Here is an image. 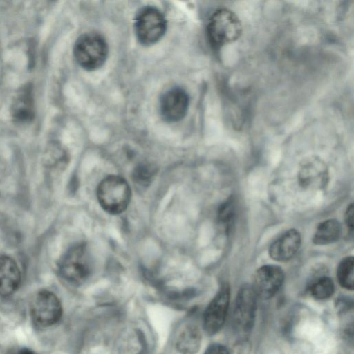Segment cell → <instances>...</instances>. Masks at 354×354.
<instances>
[{"label":"cell","mask_w":354,"mask_h":354,"mask_svg":"<svg viewBox=\"0 0 354 354\" xmlns=\"http://www.w3.org/2000/svg\"><path fill=\"white\" fill-rule=\"evenodd\" d=\"M242 30L239 17L232 10L221 8L211 15L207 25V37L212 48L220 49L239 39Z\"/></svg>","instance_id":"obj_1"},{"label":"cell","mask_w":354,"mask_h":354,"mask_svg":"<svg viewBox=\"0 0 354 354\" xmlns=\"http://www.w3.org/2000/svg\"><path fill=\"white\" fill-rule=\"evenodd\" d=\"M109 53L106 39L96 32H87L80 36L73 47L77 63L86 71H95L105 63Z\"/></svg>","instance_id":"obj_2"},{"label":"cell","mask_w":354,"mask_h":354,"mask_svg":"<svg viewBox=\"0 0 354 354\" xmlns=\"http://www.w3.org/2000/svg\"><path fill=\"white\" fill-rule=\"evenodd\" d=\"M97 198L105 212L119 214L125 211L129 204L131 189L125 179L119 176L110 175L99 184Z\"/></svg>","instance_id":"obj_3"},{"label":"cell","mask_w":354,"mask_h":354,"mask_svg":"<svg viewBox=\"0 0 354 354\" xmlns=\"http://www.w3.org/2000/svg\"><path fill=\"white\" fill-rule=\"evenodd\" d=\"M91 270V257L84 243L72 246L59 263V272L62 277L73 284L85 281L90 276Z\"/></svg>","instance_id":"obj_4"},{"label":"cell","mask_w":354,"mask_h":354,"mask_svg":"<svg viewBox=\"0 0 354 354\" xmlns=\"http://www.w3.org/2000/svg\"><path fill=\"white\" fill-rule=\"evenodd\" d=\"M134 28L138 41L142 45L150 46L157 43L164 36L167 21L158 8L145 6L137 12Z\"/></svg>","instance_id":"obj_5"},{"label":"cell","mask_w":354,"mask_h":354,"mask_svg":"<svg viewBox=\"0 0 354 354\" xmlns=\"http://www.w3.org/2000/svg\"><path fill=\"white\" fill-rule=\"evenodd\" d=\"M257 296L251 286H243L237 293L232 314L234 328L245 335L252 329L256 313Z\"/></svg>","instance_id":"obj_6"},{"label":"cell","mask_w":354,"mask_h":354,"mask_svg":"<svg viewBox=\"0 0 354 354\" xmlns=\"http://www.w3.org/2000/svg\"><path fill=\"white\" fill-rule=\"evenodd\" d=\"M30 313L35 324L47 327L59 320L62 308L60 301L53 292L43 290L34 297L31 303Z\"/></svg>","instance_id":"obj_7"},{"label":"cell","mask_w":354,"mask_h":354,"mask_svg":"<svg viewBox=\"0 0 354 354\" xmlns=\"http://www.w3.org/2000/svg\"><path fill=\"white\" fill-rule=\"evenodd\" d=\"M230 290L223 286L210 301L203 314V328L209 335H214L223 327L229 307Z\"/></svg>","instance_id":"obj_8"},{"label":"cell","mask_w":354,"mask_h":354,"mask_svg":"<svg viewBox=\"0 0 354 354\" xmlns=\"http://www.w3.org/2000/svg\"><path fill=\"white\" fill-rule=\"evenodd\" d=\"M283 279L284 274L279 266L266 265L257 270L251 286L257 297L268 299L278 292Z\"/></svg>","instance_id":"obj_9"},{"label":"cell","mask_w":354,"mask_h":354,"mask_svg":"<svg viewBox=\"0 0 354 354\" xmlns=\"http://www.w3.org/2000/svg\"><path fill=\"white\" fill-rule=\"evenodd\" d=\"M189 104V97L186 91L178 86L172 87L160 98L161 115L168 122H178L186 115Z\"/></svg>","instance_id":"obj_10"},{"label":"cell","mask_w":354,"mask_h":354,"mask_svg":"<svg viewBox=\"0 0 354 354\" xmlns=\"http://www.w3.org/2000/svg\"><path fill=\"white\" fill-rule=\"evenodd\" d=\"M301 244L299 232L291 229L279 236L270 246V257L277 261H287L297 253Z\"/></svg>","instance_id":"obj_11"},{"label":"cell","mask_w":354,"mask_h":354,"mask_svg":"<svg viewBox=\"0 0 354 354\" xmlns=\"http://www.w3.org/2000/svg\"><path fill=\"white\" fill-rule=\"evenodd\" d=\"M21 279L15 261L6 255L0 256V295L8 296L19 288Z\"/></svg>","instance_id":"obj_12"},{"label":"cell","mask_w":354,"mask_h":354,"mask_svg":"<svg viewBox=\"0 0 354 354\" xmlns=\"http://www.w3.org/2000/svg\"><path fill=\"white\" fill-rule=\"evenodd\" d=\"M326 175V168L322 161L313 158L308 159L303 165L299 180L305 186H319L324 183Z\"/></svg>","instance_id":"obj_13"},{"label":"cell","mask_w":354,"mask_h":354,"mask_svg":"<svg viewBox=\"0 0 354 354\" xmlns=\"http://www.w3.org/2000/svg\"><path fill=\"white\" fill-rule=\"evenodd\" d=\"M11 113L15 121L19 124L31 122L34 118L32 97L30 90L22 89L12 106Z\"/></svg>","instance_id":"obj_14"},{"label":"cell","mask_w":354,"mask_h":354,"mask_svg":"<svg viewBox=\"0 0 354 354\" xmlns=\"http://www.w3.org/2000/svg\"><path fill=\"white\" fill-rule=\"evenodd\" d=\"M201 342V334L198 328L193 324L185 326L178 335L176 347L181 354H195L198 352Z\"/></svg>","instance_id":"obj_15"},{"label":"cell","mask_w":354,"mask_h":354,"mask_svg":"<svg viewBox=\"0 0 354 354\" xmlns=\"http://www.w3.org/2000/svg\"><path fill=\"white\" fill-rule=\"evenodd\" d=\"M342 232L341 225L335 219H328L321 223L313 236L316 245H327L339 239Z\"/></svg>","instance_id":"obj_16"},{"label":"cell","mask_w":354,"mask_h":354,"mask_svg":"<svg viewBox=\"0 0 354 354\" xmlns=\"http://www.w3.org/2000/svg\"><path fill=\"white\" fill-rule=\"evenodd\" d=\"M337 277L339 284L348 290L353 289L354 259L353 257L344 258L339 264Z\"/></svg>","instance_id":"obj_17"},{"label":"cell","mask_w":354,"mask_h":354,"mask_svg":"<svg viewBox=\"0 0 354 354\" xmlns=\"http://www.w3.org/2000/svg\"><path fill=\"white\" fill-rule=\"evenodd\" d=\"M311 295L317 299L329 298L334 292L333 280L328 277L317 279L310 286Z\"/></svg>","instance_id":"obj_18"},{"label":"cell","mask_w":354,"mask_h":354,"mask_svg":"<svg viewBox=\"0 0 354 354\" xmlns=\"http://www.w3.org/2000/svg\"><path fill=\"white\" fill-rule=\"evenodd\" d=\"M67 157L65 149L59 144L54 142L48 147L45 160L50 166H59L66 162Z\"/></svg>","instance_id":"obj_19"},{"label":"cell","mask_w":354,"mask_h":354,"mask_svg":"<svg viewBox=\"0 0 354 354\" xmlns=\"http://www.w3.org/2000/svg\"><path fill=\"white\" fill-rule=\"evenodd\" d=\"M154 174L153 168L147 165H141L134 171V180L140 185H146L151 181Z\"/></svg>","instance_id":"obj_20"},{"label":"cell","mask_w":354,"mask_h":354,"mask_svg":"<svg viewBox=\"0 0 354 354\" xmlns=\"http://www.w3.org/2000/svg\"><path fill=\"white\" fill-rule=\"evenodd\" d=\"M234 203L232 200H228L220 207L218 216L221 221L223 223L230 222L234 213Z\"/></svg>","instance_id":"obj_21"},{"label":"cell","mask_w":354,"mask_h":354,"mask_svg":"<svg viewBox=\"0 0 354 354\" xmlns=\"http://www.w3.org/2000/svg\"><path fill=\"white\" fill-rule=\"evenodd\" d=\"M204 354H230V353L223 345L213 344L206 349Z\"/></svg>","instance_id":"obj_22"},{"label":"cell","mask_w":354,"mask_h":354,"mask_svg":"<svg viewBox=\"0 0 354 354\" xmlns=\"http://www.w3.org/2000/svg\"><path fill=\"white\" fill-rule=\"evenodd\" d=\"M345 221L347 227L352 231L353 228V205L351 204L345 214Z\"/></svg>","instance_id":"obj_23"},{"label":"cell","mask_w":354,"mask_h":354,"mask_svg":"<svg viewBox=\"0 0 354 354\" xmlns=\"http://www.w3.org/2000/svg\"><path fill=\"white\" fill-rule=\"evenodd\" d=\"M19 354H35L32 350L29 348H22Z\"/></svg>","instance_id":"obj_24"}]
</instances>
